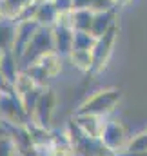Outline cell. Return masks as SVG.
Instances as JSON below:
<instances>
[{
  "instance_id": "obj_19",
  "label": "cell",
  "mask_w": 147,
  "mask_h": 156,
  "mask_svg": "<svg viewBox=\"0 0 147 156\" xmlns=\"http://www.w3.org/2000/svg\"><path fill=\"white\" fill-rule=\"evenodd\" d=\"M35 87H38V83L29 76L24 69H20V73H18L16 80L13 82V93H15L18 98H22L24 94H27V93H29V91H33Z\"/></svg>"
},
{
  "instance_id": "obj_16",
  "label": "cell",
  "mask_w": 147,
  "mask_h": 156,
  "mask_svg": "<svg viewBox=\"0 0 147 156\" xmlns=\"http://www.w3.org/2000/svg\"><path fill=\"white\" fill-rule=\"evenodd\" d=\"M20 69H22V67H20L18 58H16L13 53H4V56H2V60H0V73H2V76L5 78L11 85H13V82L16 80Z\"/></svg>"
},
{
  "instance_id": "obj_14",
  "label": "cell",
  "mask_w": 147,
  "mask_h": 156,
  "mask_svg": "<svg viewBox=\"0 0 147 156\" xmlns=\"http://www.w3.org/2000/svg\"><path fill=\"white\" fill-rule=\"evenodd\" d=\"M35 64H38L42 67V71L47 75V78H56L62 73V67H64V58L60 55H56L55 51L44 55L42 58H38Z\"/></svg>"
},
{
  "instance_id": "obj_28",
  "label": "cell",
  "mask_w": 147,
  "mask_h": 156,
  "mask_svg": "<svg viewBox=\"0 0 147 156\" xmlns=\"http://www.w3.org/2000/svg\"><path fill=\"white\" fill-rule=\"evenodd\" d=\"M133 0H113V4L116 5V7H124V5H129Z\"/></svg>"
},
{
  "instance_id": "obj_29",
  "label": "cell",
  "mask_w": 147,
  "mask_h": 156,
  "mask_svg": "<svg viewBox=\"0 0 147 156\" xmlns=\"http://www.w3.org/2000/svg\"><path fill=\"white\" fill-rule=\"evenodd\" d=\"M114 156H147V153H144V154H136V153H127V151H124V153H118V154Z\"/></svg>"
},
{
  "instance_id": "obj_4",
  "label": "cell",
  "mask_w": 147,
  "mask_h": 156,
  "mask_svg": "<svg viewBox=\"0 0 147 156\" xmlns=\"http://www.w3.org/2000/svg\"><path fill=\"white\" fill-rule=\"evenodd\" d=\"M100 140L114 154L124 153L125 147H127V142H129V134H127V129H125L124 122L118 120V118H106Z\"/></svg>"
},
{
  "instance_id": "obj_26",
  "label": "cell",
  "mask_w": 147,
  "mask_h": 156,
  "mask_svg": "<svg viewBox=\"0 0 147 156\" xmlns=\"http://www.w3.org/2000/svg\"><path fill=\"white\" fill-rule=\"evenodd\" d=\"M93 0H73V11L74 9H91Z\"/></svg>"
},
{
  "instance_id": "obj_33",
  "label": "cell",
  "mask_w": 147,
  "mask_h": 156,
  "mask_svg": "<svg viewBox=\"0 0 147 156\" xmlns=\"http://www.w3.org/2000/svg\"><path fill=\"white\" fill-rule=\"evenodd\" d=\"M0 18H2V16H0Z\"/></svg>"
},
{
  "instance_id": "obj_9",
  "label": "cell",
  "mask_w": 147,
  "mask_h": 156,
  "mask_svg": "<svg viewBox=\"0 0 147 156\" xmlns=\"http://www.w3.org/2000/svg\"><path fill=\"white\" fill-rule=\"evenodd\" d=\"M73 27L67 26H53V44H55V53L60 55L62 58H67L73 51Z\"/></svg>"
},
{
  "instance_id": "obj_17",
  "label": "cell",
  "mask_w": 147,
  "mask_h": 156,
  "mask_svg": "<svg viewBox=\"0 0 147 156\" xmlns=\"http://www.w3.org/2000/svg\"><path fill=\"white\" fill-rule=\"evenodd\" d=\"M93 18H95V11H91V9H74V11H71V27H73V31L91 33Z\"/></svg>"
},
{
  "instance_id": "obj_3",
  "label": "cell",
  "mask_w": 147,
  "mask_h": 156,
  "mask_svg": "<svg viewBox=\"0 0 147 156\" xmlns=\"http://www.w3.org/2000/svg\"><path fill=\"white\" fill-rule=\"evenodd\" d=\"M55 51V44H53V27H38L35 37L31 38L29 45L26 47L24 55L20 56V67H27L31 64H35L38 58H42L44 55Z\"/></svg>"
},
{
  "instance_id": "obj_22",
  "label": "cell",
  "mask_w": 147,
  "mask_h": 156,
  "mask_svg": "<svg viewBox=\"0 0 147 156\" xmlns=\"http://www.w3.org/2000/svg\"><path fill=\"white\" fill-rule=\"evenodd\" d=\"M42 91H44V87L38 85V87H35L33 91H29L27 94H24V96L20 98V102H22V105H24V109L27 111L29 116L33 115V111H35V107H37V102H38V98H40V94H42Z\"/></svg>"
},
{
  "instance_id": "obj_24",
  "label": "cell",
  "mask_w": 147,
  "mask_h": 156,
  "mask_svg": "<svg viewBox=\"0 0 147 156\" xmlns=\"http://www.w3.org/2000/svg\"><path fill=\"white\" fill-rule=\"evenodd\" d=\"M111 9H118V7L113 4V0H93V7H91V11H95V13H102V11H111Z\"/></svg>"
},
{
  "instance_id": "obj_31",
  "label": "cell",
  "mask_w": 147,
  "mask_h": 156,
  "mask_svg": "<svg viewBox=\"0 0 147 156\" xmlns=\"http://www.w3.org/2000/svg\"><path fill=\"white\" fill-rule=\"evenodd\" d=\"M2 56H4V53H2V51H0V60H2Z\"/></svg>"
},
{
  "instance_id": "obj_30",
  "label": "cell",
  "mask_w": 147,
  "mask_h": 156,
  "mask_svg": "<svg viewBox=\"0 0 147 156\" xmlns=\"http://www.w3.org/2000/svg\"><path fill=\"white\" fill-rule=\"evenodd\" d=\"M4 94H5V93H4V91H2V89H0V98H2V96H4Z\"/></svg>"
},
{
  "instance_id": "obj_12",
  "label": "cell",
  "mask_w": 147,
  "mask_h": 156,
  "mask_svg": "<svg viewBox=\"0 0 147 156\" xmlns=\"http://www.w3.org/2000/svg\"><path fill=\"white\" fill-rule=\"evenodd\" d=\"M118 9H111V11H102V13H95L93 18V26H91V35L100 38L102 35H106L114 24H118Z\"/></svg>"
},
{
  "instance_id": "obj_5",
  "label": "cell",
  "mask_w": 147,
  "mask_h": 156,
  "mask_svg": "<svg viewBox=\"0 0 147 156\" xmlns=\"http://www.w3.org/2000/svg\"><path fill=\"white\" fill-rule=\"evenodd\" d=\"M118 31H120L118 24H114L106 35L96 38V44L91 51V55H93V73H100V71L106 69L111 55H113V49L116 45V40H118Z\"/></svg>"
},
{
  "instance_id": "obj_25",
  "label": "cell",
  "mask_w": 147,
  "mask_h": 156,
  "mask_svg": "<svg viewBox=\"0 0 147 156\" xmlns=\"http://www.w3.org/2000/svg\"><path fill=\"white\" fill-rule=\"evenodd\" d=\"M55 7L58 13H67V11H73V0H53Z\"/></svg>"
},
{
  "instance_id": "obj_1",
  "label": "cell",
  "mask_w": 147,
  "mask_h": 156,
  "mask_svg": "<svg viewBox=\"0 0 147 156\" xmlns=\"http://www.w3.org/2000/svg\"><path fill=\"white\" fill-rule=\"evenodd\" d=\"M122 89L118 87H106L98 89L93 94H89L74 111V115H96V116H107L116 109V105L122 102Z\"/></svg>"
},
{
  "instance_id": "obj_10",
  "label": "cell",
  "mask_w": 147,
  "mask_h": 156,
  "mask_svg": "<svg viewBox=\"0 0 147 156\" xmlns=\"http://www.w3.org/2000/svg\"><path fill=\"white\" fill-rule=\"evenodd\" d=\"M107 116H96V115H74V123L78 125V129L89 136V138H100L102 131H104V123Z\"/></svg>"
},
{
  "instance_id": "obj_11",
  "label": "cell",
  "mask_w": 147,
  "mask_h": 156,
  "mask_svg": "<svg viewBox=\"0 0 147 156\" xmlns=\"http://www.w3.org/2000/svg\"><path fill=\"white\" fill-rule=\"evenodd\" d=\"M56 18H58V11H56L53 0H37L33 20H37L38 26H42V27H53L56 24Z\"/></svg>"
},
{
  "instance_id": "obj_32",
  "label": "cell",
  "mask_w": 147,
  "mask_h": 156,
  "mask_svg": "<svg viewBox=\"0 0 147 156\" xmlns=\"http://www.w3.org/2000/svg\"><path fill=\"white\" fill-rule=\"evenodd\" d=\"M40 156H47V154H40Z\"/></svg>"
},
{
  "instance_id": "obj_8",
  "label": "cell",
  "mask_w": 147,
  "mask_h": 156,
  "mask_svg": "<svg viewBox=\"0 0 147 156\" xmlns=\"http://www.w3.org/2000/svg\"><path fill=\"white\" fill-rule=\"evenodd\" d=\"M38 22L37 20H18L16 22V37H15V45H13V55L18 58L20 62V56L24 55L26 47L29 45L31 38L35 37V33L38 31Z\"/></svg>"
},
{
  "instance_id": "obj_20",
  "label": "cell",
  "mask_w": 147,
  "mask_h": 156,
  "mask_svg": "<svg viewBox=\"0 0 147 156\" xmlns=\"http://www.w3.org/2000/svg\"><path fill=\"white\" fill-rule=\"evenodd\" d=\"M96 44V37L87 31H74L73 35V51H93Z\"/></svg>"
},
{
  "instance_id": "obj_6",
  "label": "cell",
  "mask_w": 147,
  "mask_h": 156,
  "mask_svg": "<svg viewBox=\"0 0 147 156\" xmlns=\"http://www.w3.org/2000/svg\"><path fill=\"white\" fill-rule=\"evenodd\" d=\"M0 118L9 125H26L31 120L15 93H5L0 98Z\"/></svg>"
},
{
  "instance_id": "obj_21",
  "label": "cell",
  "mask_w": 147,
  "mask_h": 156,
  "mask_svg": "<svg viewBox=\"0 0 147 156\" xmlns=\"http://www.w3.org/2000/svg\"><path fill=\"white\" fill-rule=\"evenodd\" d=\"M125 151L127 153H136V154L147 153V129L136 133V134H133V136H129V142H127Z\"/></svg>"
},
{
  "instance_id": "obj_18",
  "label": "cell",
  "mask_w": 147,
  "mask_h": 156,
  "mask_svg": "<svg viewBox=\"0 0 147 156\" xmlns=\"http://www.w3.org/2000/svg\"><path fill=\"white\" fill-rule=\"evenodd\" d=\"M67 60L71 62V66L74 69H78L82 73H93V55H91V51H71Z\"/></svg>"
},
{
  "instance_id": "obj_15",
  "label": "cell",
  "mask_w": 147,
  "mask_h": 156,
  "mask_svg": "<svg viewBox=\"0 0 147 156\" xmlns=\"http://www.w3.org/2000/svg\"><path fill=\"white\" fill-rule=\"evenodd\" d=\"M33 0H0V16L9 20H18L24 9Z\"/></svg>"
},
{
  "instance_id": "obj_13",
  "label": "cell",
  "mask_w": 147,
  "mask_h": 156,
  "mask_svg": "<svg viewBox=\"0 0 147 156\" xmlns=\"http://www.w3.org/2000/svg\"><path fill=\"white\" fill-rule=\"evenodd\" d=\"M16 37V20L0 18V51L2 53H13Z\"/></svg>"
},
{
  "instance_id": "obj_27",
  "label": "cell",
  "mask_w": 147,
  "mask_h": 156,
  "mask_svg": "<svg viewBox=\"0 0 147 156\" xmlns=\"http://www.w3.org/2000/svg\"><path fill=\"white\" fill-rule=\"evenodd\" d=\"M4 136H9V123H5L0 118V138H4Z\"/></svg>"
},
{
  "instance_id": "obj_2",
  "label": "cell",
  "mask_w": 147,
  "mask_h": 156,
  "mask_svg": "<svg viewBox=\"0 0 147 156\" xmlns=\"http://www.w3.org/2000/svg\"><path fill=\"white\" fill-rule=\"evenodd\" d=\"M66 133H67V138L73 145L76 156H114L113 151H109L100 138H89L85 136L78 125L74 123V120H69L67 127H66Z\"/></svg>"
},
{
  "instance_id": "obj_7",
  "label": "cell",
  "mask_w": 147,
  "mask_h": 156,
  "mask_svg": "<svg viewBox=\"0 0 147 156\" xmlns=\"http://www.w3.org/2000/svg\"><path fill=\"white\" fill-rule=\"evenodd\" d=\"M55 107H56V93L51 87H44L40 98L37 102V107L31 115V120L42 125L51 129V122H53V115H55Z\"/></svg>"
},
{
  "instance_id": "obj_23",
  "label": "cell",
  "mask_w": 147,
  "mask_h": 156,
  "mask_svg": "<svg viewBox=\"0 0 147 156\" xmlns=\"http://www.w3.org/2000/svg\"><path fill=\"white\" fill-rule=\"evenodd\" d=\"M0 156H18L16 145H15V142H13L11 136L0 138Z\"/></svg>"
}]
</instances>
